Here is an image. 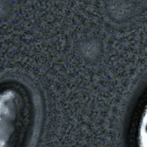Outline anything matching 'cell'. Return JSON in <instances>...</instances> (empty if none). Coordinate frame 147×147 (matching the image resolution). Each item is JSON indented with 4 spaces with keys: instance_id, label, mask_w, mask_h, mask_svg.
Returning <instances> with one entry per match:
<instances>
[{
    "instance_id": "cell-1",
    "label": "cell",
    "mask_w": 147,
    "mask_h": 147,
    "mask_svg": "<svg viewBox=\"0 0 147 147\" xmlns=\"http://www.w3.org/2000/svg\"><path fill=\"white\" fill-rule=\"evenodd\" d=\"M33 124L28 94L16 86L0 88V147H24Z\"/></svg>"
},
{
    "instance_id": "cell-2",
    "label": "cell",
    "mask_w": 147,
    "mask_h": 147,
    "mask_svg": "<svg viewBox=\"0 0 147 147\" xmlns=\"http://www.w3.org/2000/svg\"><path fill=\"white\" fill-rule=\"evenodd\" d=\"M134 142L136 147H147V98L135 123Z\"/></svg>"
}]
</instances>
